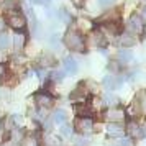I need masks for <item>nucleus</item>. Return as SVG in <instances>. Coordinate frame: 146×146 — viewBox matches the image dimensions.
<instances>
[{
    "instance_id": "ddd939ff",
    "label": "nucleus",
    "mask_w": 146,
    "mask_h": 146,
    "mask_svg": "<svg viewBox=\"0 0 146 146\" xmlns=\"http://www.w3.org/2000/svg\"><path fill=\"white\" fill-rule=\"evenodd\" d=\"M102 104L107 108H110V107H120V99L117 95H113L112 92H105L104 97H102Z\"/></svg>"
},
{
    "instance_id": "b1692460",
    "label": "nucleus",
    "mask_w": 146,
    "mask_h": 146,
    "mask_svg": "<svg viewBox=\"0 0 146 146\" xmlns=\"http://www.w3.org/2000/svg\"><path fill=\"white\" fill-rule=\"evenodd\" d=\"M64 76H66L64 71H53V72L49 74V80H53V82H59V80L64 79Z\"/></svg>"
},
{
    "instance_id": "473e14b6",
    "label": "nucleus",
    "mask_w": 146,
    "mask_h": 146,
    "mask_svg": "<svg viewBox=\"0 0 146 146\" xmlns=\"http://www.w3.org/2000/svg\"><path fill=\"white\" fill-rule=\"evenodd\" d=\"M113 3V0H99V5L100 7H110Z\"/></svg>"
},
{
    "instance_id": "9b49d317",
    "label": "nucleus",
    "mask_w": 146,
    "mask_h": 146,
    "mask_svg": "<svg viewBox=\"0 0 146 146\" xmlns=\"http://www.w3.org/2000/svg\"><path fill=\"white\" fill-rule=\"evenodd\" d=\"M87 90L84 86H79L77 89H74L72 92H71V97L69 99L72 100V102H79V104H84V100H86V97H87Z\"/></svg>"
},
{
    "instance_id": "f03ea898",
    "label": "nucleus",
    "mask_w": 146,
    "mask_h": 146,
    "mask_svg": "<svg viewBox=\"0 0 146 146\" xmlns=\"http://www.w3.org/2000/svg\"><path fill=\"white\" fill-rule=\"evenodd\" d=\"M126 110L123 107H110L102 113V118L108 123H125L126 121Z\"/></svg>"
},
{
    "instance_id": "2f4dec72",
    "label": "nucleus",
    "mask_w": 146,
    "mask_h": 146,
    "mask_svg": "<svg viewBox=\"0 0 146 146\" xmlns=\"http://www.w3.org/2000/svg\"><path fill=\"white\" fill-rule=\"evenodd\" d=\"M31 2L36 3V5H46V7L51 3V0H31Z\"/></svg>"
},
{
    "instance_id": "c85d7f7f",
    "label": "nucleus",
    "mask_w": 146,
    "mask_h": 146,
    "mask_svg": "<svg viewBox=\"0 0 146 146\" xmlns=\"http://www.w3.org/2000/svg\"><path fill=\"white\" fill-rule=\"evenodd\" d=\"M49 44L54 48H59V38H58V35H53L51 38H49Z\"/></svg>"
},
{
    "instance_id": "58836bf2",
    "label": "nucleus",
    "mask_w": 146,
    "mask_h": 146,
    "mask_svg": "<svg viewBox=\"0 0 146 146\" xmlns=\"http://www.w3.org/2000/svg\"><path fill=\"white\" fill-rule=\"evenodd\" d=\"M74 3H76V5H80V3H82V0H74Z\"/></svg>"
},
{
    "instance_id": "2eb2a0df",
    "label": "nucleus",
    "mask_w": 146,
    "mask_h": 146,
    "mask_svg": "<svg viewBox=\"0 0 146 146\" xmlns=\"http://www.w3.org/2000/svg\"><path fill=\"white\" fill-rule=\"evenodd\" d=\"M51 120H53V123H58V125L66 123V121H67V113H66V110H62V108L54 110L53 115H51Z\"/></svg>"
},
{
    "instance_id": "4468645a",
    "label": "nucleus",
    "mask_w": 146,
    "mask_h": 146,
    "mask_svg": "<svg viewBox=\"0 0 146 146\" xmlns=\"http://www.w3.org/2000/svg\"><path fill=\"white\" fill-rule=\"evenodd\" d=\"M133 105H135V108L138 107L139 112L146 115V90H141V92L136 95V99H135V104H133Z\"/></svg>"
},
{
    "instance_id": "e433bc0d",
    "label": "nucleus",
    "mask_w": 146,
    "mask_h": 146,
    "mask_svg": "<svg viewBox=\"0 0 146 146\" xmlns=\"http://www.w3.org/2000/svg\"><path fill=\"white\" fill-rule=\"evenodd\" d=\"M141 138H146V125H141Z\"/></svg>"
},
{
    "instance_id": "9d476101",
    "label": "nucleus",
    "mask_w": 146,
    "mask_h": 146,
    "mask_svg": "<svg viewBox=\"0 0 146 146\" xmlns=\"http://www.w3.org/2000/svg\"><path fill=\"white\" fill-rule=\"evenodd\" d=\"M107 133L113 138L125 136V125L123 123H107Z\"/></svg>"
},
{
    "instance_id": "393cba45",
    "label": "nucleus",
    "mask_w": 146,
    "mask_h": 146,
    "mask_svg": "<svg viewBox=\"0 0 146 146\" xmlns=\"http://www.w3.org/2000/svg\"><path fill=\"white\" fill-rule=\"evenodd\" d=\"M10 46V38L5 33H0V51L2 49H7Z\"/></svg>"
},
{
    "instance_id": "1a4fd4ad",
    "label": "nucleus",
    "mask_w": 146,
    "mask_h": 146,
    "mask_svg": "<svg viewBox=\"0 0 146 146\" xmlns=\"http://www.w3.org/2000/svg\"><path fill=\"white\" fill-rule=\"evenodd\" d=\"M77 118H94V108L87 104H77L74 107Z\"/></svg>"
},
{
    "instance_id": "f8f14e48",
    "label": "nucleus",
    "mask_w": 146,
    "mask_h": 146,
    "mask_svg": "<svg viewBox=\"0 0 146 146\" xmlns=\"http://www.w3.org/2000/svg\"><path fill=\"white\" fill-rule=\"evenodd\" d=\"M62 64H64V69H62V71H64L66 74H71V76H74V74H76L77 71H79L77 61L74 59V58H71V56H69V58H66Z\"/></svg>"
},
{
    "instance_id": "f257e3e1",
    "label": "nucleus",
    "mask_w": 146,
    "mask_h": 146,
    "mask_svg": "<svg viewBox=\"0 0 146 146\" xmlns=\"http://www.w3.org/2000/svg\"><path fill=\"white\" fill-rule=\"evenodd\" d=\"M64 44H66L71 51H76V53H82L86 49V40L80 31L77 30H69L64 36Z\"/></svg>"
},
{
    "instance_id": "7ed1b4c3",
    "label": "nucleus",
    "mask_w": 146,
    "mask_h": 146,
    "mask_svg": "<svg viewBox=\"0 0 146 146\" xmlns=\"http://www.w3.org/2000/svg\"><path fill=\"white\" fill-rule=\"evenodd\" d=\"M74 130L77 131V135L87 138L89 135H92L95 131V121H94V118H76Z\"/></svg>"
},
{
    "instance_id": "0eeeda50",
    "label": "nucleus",
    "mask_w": 146,
    "mask_h": 146,
    "mask_svg": "<svg viewBox=\"0 0 146 146\" xmlns=\"http://www.w3.org/2000/svg\"><path fill=\"white\" fill-rule=\"evenodd\" d=\"M143 20H141V17L138 15H131L128 21H126V33L130 35H138L143 31Z\"/></svg>"
},
{
    "instance_id": "20e7f679",
    "label": "nucleus",
    "mask_w": 146,
    "mask_h": 146,
    "mask_svg": "<svg viewBox=\"0 0 146 146\" xmlns=\"http://www.w3.org/2000/svg\"><path fill=\"white\" fill-rule=\"evenodd\" d=\"M7 23L13 28V30L21 31L23 28L27 27V18H25L21 13H18V12H10L8 17H7Z\"/></svg>"
},
{
    "instance_id": "a211bd4d",
    "label": "nucleus",
    "mask_w": 146,
    "mask_h": 146,
    "mask_svg": "<svg viewBox=\"0 0 146 146\" xmlns=\"http://www.w3.org/2000/svg\"><path fill=\"white\" fill-rule=\"evenodd\" d=\"M92 41H94V44L99 46V48H104L107 44V40H105V36H104L102 31H94L92 33Z\"/></svg>"
},
{
    "instance_id": "c756f323",
    "label": "nucleus",
    "mask_w": 146,
    "mask_h": 146,
    "mask_svg": "<svg viewBox=\"0 0 146 146\" xmlns=\"http://www.w3.org/2000/svg\"><path fill=\"white\" fill-rule=\"evenodd\" d=\"M59 17H61L64 21H69V20H71V15L67 13L66 10H61V12H59Z\"/></svg>"
},
{
    "instance_id": "c9c22d12",
    "label": "nucleus",
    "mask_w": 146,
    "mask_h": 146,
    "mask_svg": "<svg viewBox=\"0 0 146 146\" xmlns=\"http://www.w3.org/2000/svg\"><path fill=\"white\" fill-rule=\"evenodd\" d=\"M3 28H5V18H3V17H0V31H2Z\"/></svg>"
},
{
    "instance_id": "6ab92c4d",
    "label": "nucleus",
    "mask_w": 146,
    "mask_h": 146,
    "mask_svg": "<svg viewBox=\"0 0 146 146\" xmlns=\"http://www.w3.org/2000/svg\"><path fill=\"white\" fill-rule=\"evenodd\" d=\"M118 12L117 10H112V12H107L102 18H100V21H105V23H118Z\"/></svg>"
},
{
    "instance_id": "aec40b11",
    "label": "nucleus",
    "mask_w": 146,
    "mask_h": 146,
    "mask_svg": "<svg viewBox=\"0 0 146 146\" xmlns=\"http://www.w3.org/2000/svg\"><path fill=\"white\" fill-rule=\"evenodd\" d=\"M25 44H27V35L21 33V31L15 35L13 36V46L17 48V49H21Z\"/></svg>"
},
{
    "instance_id": "bb28decb",
    "label": "nucleus",
    "mask_w": 146,
    "mask_h": 146,
    "mask_svg": "<svg viewBox=\"0 0 146 146\" xmlns=\"http://www.w3.org/2000/svg\"><path fill=\"white\" fill-rule=\"evenodd\" d=\"M115 146H133V141L128 136H121V138H117V145Z\"/></svg>"
},
{
    "instance_id": "39448f33",
    "label": "nucleus",
    "mask_w": 146,
    "mask_h": 146,
    "mask_svg": "<svg viewBox=\"0 0 146 146\" xmlns=\"http://www.w3.org/2000/svg\"><path fill=\"white\" fill-rule=\"evenodd\" d=\"M35 102H36L38 108H49L54 105V97L51 94H48L46 90H41V92L35 94Z\"/></svg>"
},
{
    "instance_id": "4be33fe9",
    "label": "nucleus",
    "mask_w": 146,
    "mask_h": 146,
    "mask_svg": "<svg viewBox=\"0 0 146 146\" xmlns=\"http://www.w3.org/2000/svg\"><path fill=\"white\" fill-rule=\"evenodd\" d=\"M54 58L51 56V54H43L40 58V66H41V69L43 67H49V66H54Z\"/></svg>"
},
{
    "instance_id": "dca6fc26",
    "label": "nucleus",
    "mask_w": 146,
    "mask_h": 146,
    "mask_svg": "<svg viewBox=\"0 0 146 146\" xmlns=\"http://www.w3.org/2000/svg\"><path fill=\"white\" fill-rule=\"evenodd\" d=\"M117 58H118V62L120 64H128V62H131L133 61V53L130 49H120L118 54H117Z\"/></svg>"
},
{
    "instance_id": "f704fd0d",
    "label": "nucleus",
    "mask_w": 146,
    "mask_h": 146,
    "mask_svg": "<svg viewBox=\"0 0 146 146\" xmlns=\"http://www.w3.org/2000/svg\"><path fill=\"white\" fill-rule=\"evenodd\" d=\"M36 74H38V77H40V79H44V77H46L44 69H38V71H36Z\"/></svg>"
},
{
    "instance_id": "ea45409f",
    "label": "nucleus",
    "mask_w": 146,
    "mask_h": 146,
    "mask_svg": "<svg viewBox=\"0 0 146 146\" xmlns=\"http://www.w3.org/2000/svg\"><path fill=\"white\" fill-rule=\"evenodd\" d=\"M143 30H145V36H146V27H145V28H143Z\"/></svg>"
},
{
    "instance_id": "7c9ffc66",
    "label": "nucleus",
    "mask_w": 146,
    "mask_h": 146,
    "mask_svg": "<svg viewBox=\"0 0 146 146\" xmlns=\"http://www.w3.org/2000/svg\"><path fill=\"white\" fill-rule=\"evenodd\" d=\"M7 77V66L0 64V79H5Z\"/></svg>"
},
{
    "instance_id": "72a5a7b5",
    "label": "nucleus",
    "mask_w": 146,
    "mask_h": 146,
    "mask_svg": "<svg viewBox=\"0 0 146 146\" xmlns=\"http://www.w3.org/2000/svg\"><path fill=\"white\" fill-rule=\"evenodd\" d=\"M79 23H80V27L84 28V30H89V28H90V25H89V21L87 20H80Z\"/></svg>"
},
{
    "instance_id": "a878e982",
    "label": "nucleus",
    "mask_w": 146,
    "mask_h": 146,
    "mask_svg": "<svg viewBox=\"0 0 146 146\" xmlns=\"http://www.w3.org/2000/svg\"><path fill=\"white\" fill-rule=\"evenodd\" d=\"M74 146H89V139H87L86 136L77 135V136L74 138Z\"/></svg>"
},
{
    "instance_id": "5701e85b",
    "label": "nucleus",
    "mask_w": 146,
    "mask_h": 146,
    "mask_svg": "<svg viewBox=\"0 0 146 146\" xmlns=\"http://www.w3.org/2000/svg\"><path fill=\"white\" fill-rule=\"evenodd\" d=\"M59 133H61V136H62V138H71V136H72V133H74V126H71L69 123H62V125H61Z\"/></svg>"
},
{
    "instance_id": "4c0bfd02",
    "label": "nucleus",
    "mask_w": 146,
    "mask_h": 146,
    "mask_svg": "<svg viewBox=\"0 0 146 146\" xmlns=\"http://www.w3.org/2000/svg\"><path fill=\"white\" fill-rule=\"evenodd\" d=\"M3 58H5V56H3V53H2V51H0V64H2V61H3Z\"/></svg>"
},
{
    "instance_id": "6e6552de",
    "label": "nucleus",
    "mask_w": 146,
    "mask_h": 146,
    "mask_svg": "<svg viewBox=\"0 0 146 146\" xmlns=\"http://www.w3.org/2000/svg\"><path fill=\"white\" fill-rule=\"evenodd\" d=\"M121 82H123V79H121V77H117V76H113V74H108V76L104 77V87H105L108 92H112V90H115V89H118V87L121 86Z\"/></svg>"
},
{
    "instance_id": "412c9836",
    "label": "nucleus",
    "mask_w": 146,
    "mask_h": 146,
    "mask_svg": "<svg viewBox=\"0 0 146 146\" xmlns=\"http://www.w3.org/2000/svg\"><path fill=\"white\" fill-rule=\"evenodd\" d=\"M21 146H40V139L35 135H27L21 138Z\"/></svg>"
},
{
    "instance_id": "cd10ccee",
    "label": "nucleus",
    "mask_w": 146,
    "mask_h": 146,
    "mask_svg": "<svg viewBox=\"0 0 146 146\" xmlns=\"http://www.w3.org/2000/svg\"><path fill=\"white\" fill-rule=\"evenodd\" d=\"M108 69H110L112 72H118L120 71V62L118 61H112V62L108 64Z\"/></svg>"
},
{
    "instance_id": "423d86ee",
    "label": "nucleus",
    "mask_w": 146,
    "mask_h": 146,
    "mask_svg": "<svg viewBox=\"0 0 146 146\" xmlns=\"http://www.w3.org/2000/svg\"><path fill=\"white\" fill-rule=\"evenodd\" d=\"M125 135H128V138H130V139L141 138V125H139L135 118L126 120V123H125Z\"/></svg>"
},
{
    "instance_id": "f3484780",
    "label": "nucleus",
    "mask_w": 146,
    "mask_h": 146,
    "mask_svg": "<svg viewBox=\"0 0 146 146\" xmlns=\"http://www.w3.org/2000/svg\"><path fill=\"white\" fill-rule=\"evenodd\" d=\"M120 44L125 48H131V46H135L136 44V38L133 36V35H130V33H123L121 36H120Z\"/></svg>"
}]
</instances>
